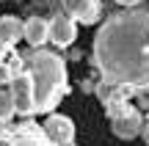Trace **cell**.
<instances>
[{
  "mask_svg": "<svg viewBox=\"0 0 149 146\" xmlns=\"http://www.w3.org/2000/svg\"><path fill=\"white\" fill-rule=\"evenodd\" d=\"M50 39H53L58 47H69L77 39V25L69 14H55L50 19Z\"/></svg>",
  "mask_w": 149,
  "mask_h": 146,
  "instance_id": "ba28073f",
  "label": "cell"
},
{
  "mask_svg": "<svg viewBox=\"0 0 149 146\" xmlns=\"http://www.w3.org/2000/svg\"><path fill=\"white\" fill-rule=\"evenodd\" d=\"M25 75L33 86L36 113H50L69 94L66 64L61 55L50 53V50H31V53H25Z\"/></svg>",
  "mask_w": 149,
  "mask_h": 146,
  "instance_id": "7a4b0ae2",
  "label": "cell"
},
{
  "mask_svg": "<svg viewBox=\"0 0 149 146\" xmlns=\"http://www.w3.org/2000/svg\"><path fill=\"white\" fill-rule=\"evenodd\" d=\"M141 135H144V141H146V146H149V121L144 124V130H141Z\"/></svg>",
  "mask_w": 149,
  "mask_h": 146,
  "instance_id": "4fadbf2b",
  "label": "cell"
},
{
  "mask_svg": "<svg viewBox=\"0 0 149 146\" xmlns=\"http://www.w3.org/2000/svg\"><path fill=\"white\" fill-rule=\"evenodd\" d=\"M116 3H119V6H124V8H135L141 0H116Z\"/></svg>",
  "mask_w": 149,
  "mask_h": 146,
  "instance_id": "7c38bea8",
  "label": "cell"
},
{
  "mask_svg": "<svg viewBox=\"0 0 149 146\" xmlns=\"http://www.w3.org/2000/svg\"><path fill=\"white\" fill-rule=\"evenodd\" d=\"M61 6H64V11L74 22H83V25L97 22L100 19V11H102L100 0H61Z\"/></svg>",
  "mask_w": 149,
  "mask_h": 146,
  "instance_id": "52a82bcc",
  "label": "cell"
},
{
  "mask_svg": "<svg viewBox=\"0 0 149 146\" xmlns=\"http://www.w3.org/2000/svg\"><path fill=\"white\" fill-rule=\"evenodd\" d=\"M108 119H111V130L116 138H122V141H133L135 135H141V130H144V116H141V110L135 108V105H119L116 110H108Z\"/></svg>",
  "mask_w": 149,
  "mask_h": 146,
  "instance_id": "277c9868",
  "label": "cell"
},
{
  "mask_svg": "<svg viewBox=\"0 0 149 146\" xmlns=\"http://www.w3.org/2000/svg\"><path fill=\"white\" fill-rule=\"evenodd\" d=\"M47 39H50V19H44V17H31V19L25 22V42L31 44L33 50H39Z\"/></svg>",
  "mask_w": 149,
  "mask_h": 146,
  "instance_id": "9c48e42d",
  "label": "cell"
},
{
  "mask_svg": "<svg viewBox=\"0 0 149 146\" xmlns=\"http://www.w3.org/2000/svg\"><path fill=\"white\" fill-rule=\"evenodd\" d=\"M91 61L105 83L130 91L149 88V11L122 8L111 14L94 36Z\"/></svg>",
  "mask_w": 149,
  "mask_h": 146,
  "instance_id": "6da1fadb",
  "label": "cell"
},
{
  "mask_svg": "<svg viewBox=\"0 0 149 146\" xmlns=\"http://www.w3.org/2000/svg\"><path fill=\"white\" fill-rule=\"evenodd\" d=\"M14 113H17V102L11 97V88H6V91L0 88V124H8Z\"/></svg>",
  "mask_w": 149,
  "mask_h": 146,
  "instance_id": "30bf717a",
  "label": "cell"
},
{
  "mask_svg": "<svg viewBox=\"0 0 149 146\" xmlns=\"http://www.w3.org/2000/svg\"><path fill=\"white\" fill-rule=\"evenodd\" d=\"M14 77H17V72L11 69L8 61H6V64H0V86H11V83H14Z\"/></svg>",
  "mask_w": 149,
  "mask_h": 146,
  "instance_id": "8fae6325",
  "label": "cell"
},
{
  "mask_svg": "<svg viewBox=\"0 0 149 146\" xmlns=\"http://www.w3.org/2000/svg\"><path fill=\"white\" fill-rule=\"evenodd\" d=\"M25 36V22L17 17H0V64H6V55L14 53V44Z\"/></svg>",
  "mask_w": 149,
  "mask_h": 146,
  "instance_id": "8992f818",
  "label": "cell"
},
{
  "mask_svg": "<svg viewBox=\"0 0 149 146\" xmlns=\"http://www.w3.org/2000/svg\"><path fill=\"white\" fill-rule=\"evenodd\" d=\"M0 146H55L47 138L42 124L19 121V124H0Z\"/></svg>",
  "mask_w": 149,
  "mask_h": 146,
  "instance_id": "3957f363",
  "label": "cell"
},
{
  "mask_svg": "<svg viewBox=\"0 0 149 146\" xmlns=\"http://www.w3.org/2000/svg\"><path fill=\"white\" fill-rule=\"evenodd\" d=\"M42 127H44L47 138H50L55 146H72V141H74V121L69 119V116L50 113L47 119H44Z\"/></svg>",
  "mask_w": 149,
  "mask_h": 146,
  "instance_id": "5b68a950",
  "label": "cell"
}]
</instances>
